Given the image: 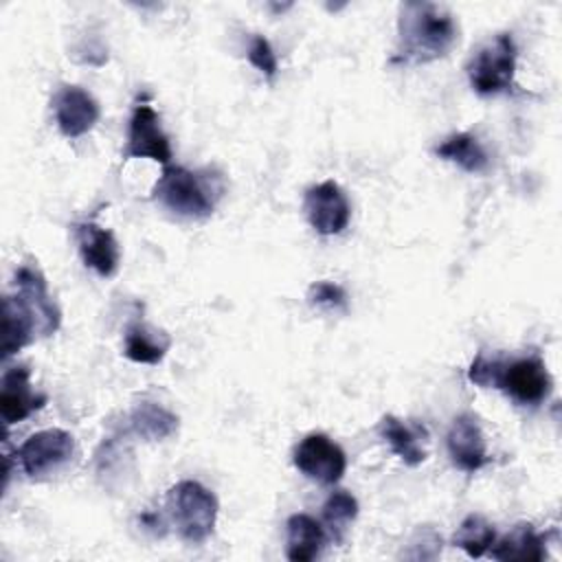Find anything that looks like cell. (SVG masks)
<instances>
[{
  "label": "cell",
  "mask_w": 562,
  "mask_h": 562,
  "mask_svg": "<svg viewBox=\"0 0 562 562\" xmlns=\"http://www.w3.org/2000/svg\"><path fill=\"white\" fill-rule=\"evenodd\" d=\"M487 555L501 562H512V560L540 562L547 558L544 538L529 522H518L509 533H505L503 538H496Z\"/></svg>",
  "instance_id": "e0dca14e"
},
{
  "label": "cell",
  "mask_w": 562,
  "mask_h": 562,
  "mask_svg": "<svg viewBox=\"0 0 562 562\" xmlns=\"http://www.w3.org/2000/svg\"><path fill=\"white\" fill-rule=\"evenodd\" d=\"M303 211H305L310 226L318 235L342 233L351 217L349 200H347L345 191L340 189V184L334 180H323L318 184H312L305 191Z\"/></svg>",
  "instance_id": "9c48e42d"
},
{
  "label": "cell",
  "mask_w": 562,
  "mask_h": 562,
  "mask_svg": "<svg viewBox=\"0 0 562 562\" xmlns=\"http://www.w3.org/2000/svg\"><path fill=\"white\" fill-rule=\"evenodd\" d=\"M26 364L7 367L0 378V417L7 426L18 424L46 404V395L31 389Z\"/></svg>",
  "instance_id": "4fadbf2b"
},
{
  "label": "cell",
  "mask_w": 562,
  "mask_h": 562,
  "mask_svg": "<svg viewBox=\"0 0 562 562\" xmlns=\"http://www.w3.org/2000/svg\"><path fill=\"white\" fill-rule=\"evenodd\" d=\"M516 57L518 48L512 33L503 31L490 37L483 46L476 48V53L470 57L465 66L472 90L481 97L503 94L512 90Z\"/></svg>",
  "instance_id": "5b68a950"
},
{
  "label": "cell",
  "mask_w": 562,
  "mask_h": 562,
  "mask_svg": "<svg viewBox=\"0 0 562 562\" xmlns=\"http://www.w3.org/2000/svg\"><path fill=\"white\" fill-rule=\"evenodd\" d=\"M37 338L35 323L24 312V307L15 301L13 294H4L2 299V358H11L22 347Z\"/></svg>",
  "instance_id": "d6986e66"
},
{
  "label": "cell",
  "mask_w": 562,
  "mask_h": 562,
  "mask_svg": "<svg viewBox=\"0 0 562 562\" xmlns=\"http://www.w3.org/2000/svg\"><path fill=\"white\" fill-rule=\"evenodd\" d=\"M75 237L86 268L94 270L99 277H112L119 270L121 250L110 228L94 222H81L75 226Z\"/></svg>",
  "instance_id": "5bb4252c"
},
{
  "label": "cell",
  "mask_w": 562,
  "mask_h": 562,
  "mask_svg": "<svg viewBox=\"0 0 562 562\" xmlns=\"http://www.w3.org/2000/svg\"><path fill=\"white\" fill-rule=\"evenodd\" d=\"M494 542H496V529L481 514L465 516L452 536V544L463 549L470 558L485 555Z\"/></svg>",
  "instance_id": "7402d4cb"
},
{
  "label": "cell",
  "mask_w": 562,
  "mask_h": 562,
  "mask_svg": "<svg viewBox=\"0 0 562 562\" xmlns=\"http://www.w3.org/2000/svg\"><path fill=\"white\" fill-rule=\"evenodd\" d=\"M222 187L213 178L187 167L167 165L151 189V198L178 217L206 220L215 211Z\"/></svg>",
  "instance_id": "3957f363"
},
{
  "label": "cell",
  "mask_w": 562,
  "mask_h": 562,
  "mask_svg": "<svg viewBox=\"0 0 562 562\" xmlns=\"http://www.w3.org/2000/svg\"><path fill=\"white\" fill-rule=\"evenodd\" d=\"M13 296L31 316L40 336H50L59 329L61 312L53 301L46 279L37 266L22 263L13 274Z\"/></svg>",
  "instance_id": "52a82bcc"
},
{
  "label": "cell",
  "mask_w": 562,
  "mask_h": 562,
  "mask_svg": "<svg viewBox=\"0 0 562 562\" xmlns=\"http://www.w3.org/2000/svg\"><path fill=\"white\" fill-rule=\"evenodd\" d=\"M75 448V437L68 430L46 428L26 437L15 450V459L29 479H44L70 463Z\"/></svg>",
  "instance_id": "8992f818"
},
{
  "label": "cell",
  "mask_w": 562,
  "mask_h": 562,
  "mask_svg": "<svg viewBox=\"0 0 562 562\" xmlns=\"http://www.w3.org/2000/svg\"><path fill=\"white\" fill-rule=\"evenodd\" d=\"M435 154H437L441 160L454 162V165H459L463 171H470V173H481V171H485L487 165H490L487 151L483 149V145L479 143V138L472 136V134H468V132L450 134L448 138H443V140L435 147Z\"/></svg>",
  "instance_id": "44dd1931"
},
{
  "label": "cell",
  "mask_w": 562,
  "mask_h": 562,
  "mask_svg": "<svg viewBox=\"0 0 562 562\" xmlns=\"http://www.w3.org/2000/svg\"><path fill=\"white\" fill-rule=\"evenodd\" d=\"M380 437L389 443L391 452L397 454L406 465L415 468L426 459V450H424V439L426 437V428L424 426H413L402 422L395 415H384L380 419Z\"/></svg>",
  "instance_id": "2e32d148"
},
{
  "label": "cell",
  "mask_w": 562,
  "mask_h": 562,
  "mask_svg": "<svg viewBox=\"0 0 562 562\" xmlns=\"http://www.w3.org/2000/svg\"><path fill=\"white\" fill-rule=\"evenodd\" d=\"M327 531L310 514H292L285 522V555L292 562H312L321 555Z\"/></svg>",
  "instance_id": "9a60e30c"
},
{
  "label": "cell",
  "mask_w": 562,
  "mask_h": 562,
  "mask_svg": "<svg viewBox=\"0 0 562 562\" xmlns=\"http://www.w3.org/2000/svg\"><path fill=\"white\" fill-rule=\"evenodd\" d=\"M165 512L180 538L198 544L204 542L215 529L217 498L202 483L187 479L167 490Z\"/></svg>",
  "instance_id": "277c9868"
},
{
  "label": "cell",
  "mask_w": 562,
  "mask_h": 562,
  "mask_svg": "<svg viewBox=\"0 0 562 562\" xmlns=\"http://www.w3.org/2000/svg\"><path fill=\"white\" fill-rule=\"evenodd\" d=\"M307 303L318 310L345 312L347 310V292L342 285L334 281H316L307 288Z\"/></svg>",
  "instance_id": "cb8c5ba5"
},
{
  "label": "cell",
  "mask_w": 562,
  "mask_h": 562,
  "mask_svg": "<svg viewBox=\"0 0 562 562\" xmlns=\"http://www.w3.org/2000/svg\"><path fill=\"white\" fill-rule=\"evenodd\" d=\"M125 158H149L165 167L173 158L169 136L160 125V116L147 103H138L130 116Z\"/></svg>",
  "instance_id": "30bf717a"
},
{
  "label": "cell",
  "mask_w": 562,
  "mask_h": 562,
  "mask_svg": "<svg viewBox=\"0 0 562 562\" xmlns=\"http://www.w3.org/2000/svg\"><path fill=\"white\" fill-rule=\"evenodd\" d=\"M459 40V29L441 4L404 2L397 18L395 64L413 66L446 57Z\"/></svg>",
  "instance_id": "6da1fadb"
},
{
  "label": "cell",
  "mask_w": 562,
  "mask_h": 562,
  "mask_svg": "<svg viewBox=\"0 0 562 562\" xmlns=\"http://www.w3.org/2000/svg\"><path fill=\"white\" fill-rule=\"evenodd\" d=\"M468 380L483 389H501L520 406L542 404L553 389L547 364L538 353L514 360L487 358L485 353H479L468 369Z\"/></svg>",
  "instance_id": "7a4b0ae2"
},
{
  "label": "cell",
  "mask_w": 562,
  "mask_h": 562,
  "mask_svg": "<svg viewBox=\"0 0 562 562\" xmlns=\"http://www.w3.org/2000/svg\"><path fill=\"white\" fill-rule=\"evenodd\" d=\"M358 516V501L347 490H334L323 503V527L336 542L342 540L347 527Z\"/></svg>",
  "instance_id": "603a6c76"
},
{
  "label": "cell",
  "mask_w": 562,
  "mask_h": 562,
  "mask_svg": "<svg viewBox=\"0 0 562 562\" xmlns=\"http://www.w3.org/2000/svg\"><path fill=\"white\" fill-rule=\"evenodd\" d=\"M448 457L461 472H479L487 461V446L479 419L472 413H461L452 419L446 435Z\"/></svg>",
  "instance_id": "7c38bea8"
},
{
  "label": "cell",
  "mask_w": 562,
  "mask_h": 562,
  "mask_svg": "<svg viewBox=\"0 0 562 562\" xmlns=\"http://www.w3.org/2000/svg\"><path fill=\"white\" fill-rule=\"evenodd\" d=\"M53 114L59 132L66 138H79L97 125L101 108L97 99L81 86H61L53 94Z\"/></svg>",
  "instance_id": "8fae6325"
},
{
  "label": "cell",
  "mask_w": 562,
  "mask_h": 562,
  "mask_svg": "<svg viewBox=\"0 0 562 562\" xmlns=\"http://www.w3.org/2000/svg\"><path fill=\"white\" fill-rule=\"evenodd\" d=\"M130 430L145 441H162L178 430V415L156 402H140L130 413Z\"/></svg>",
  "instance_id": "ffe728a7"
},
{
  "label": "cell",
  "mask_w": 562,
  "mask_h": 562,
  "mask_svg": "<svg viewBox=\"0 0 562 562\" xmlns=\"http://www.w3.org/2000/svg\"><path fill=\"white\" fill-rule=\"evenodd\" d=\"M171 347V338L145 323H132L123 336V353L138 364H158Z\"/></svg>",
  "instance_id": "ac0fdd59"
},
{
  "label": "cell",
  "mask_w": 562,
  "mask_h": 562,
  "mask_svg": "<svg viewBox=\"0 0 562 562\" xmlns=\"http://www.w3.org/2000/svg\"><path fill=\"white\" fill-rule=\"evenodd\" d=\"M248 61L268 79H274L277 70H279V61L274 55L272 44L268 42V37L263 35H252L250 44H248Z\"/></svg>",
  "instance_id": "d4e9b609"
},
{
  "label": "cell",
  "mask_w": 562,
  "mask_h": 562,
  "mask_svg": "<svg viewBox=\"0 0 562 562\" xmlns=\"http://www.w3.org/2000/svg\"><path fill=\"white\" fill-rule=\"evenodd\" d=\"M292 463L310 481H316L321 485H334L342 479L347 470V454L327 435L310 432L296 443Z\"/></svg>",
  "instance_id": "ba28073f"
}]
</instances>
